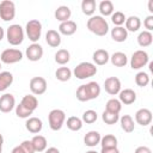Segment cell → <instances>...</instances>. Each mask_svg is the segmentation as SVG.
<instances>
[{"instance_id": "1", "label": "cell", "mask_w": 153, "mask_h": 153, "mask_svg": "<svg viewBox=\"0 0 153 153\" xmlns=\"http://www.w3.org/2000/svg\"><path fill=\"white\" fill-rule=\"evenodd\" d=\"M87 29L96 36H105L109 32V24L102 16H92L87 20Z\"/></svg>"}, {"instance_id": "2", "label": "cell", "mask_w": 153, "mask_h": 153, "mask_svg": "<svg viewBox=\"0 0 153 153\" xmlns=\"http://www.w3.org/2000/svg\"><path fill=\"white\" fill-rule=\"evenodd\" d=\"M7 42L12 45H19L24 41V30L19 24H12L6 30Z\"/></svg>"}, {"instance_id": "3", "label": "cell", "mask_w": 153, "mask_h": 153, "mask_svg": "<svg viewBox=\"0 0 153 153\" xmlns=\"http://www.w3.org/2000/svg\"><path fill=\"white\" fill-rule=\"evenodd\" d=\"M96 73H97V67H96V65L92 63V62H87V61L79 63V65L74 68V71H73L74 76H76V78L80 79V80L91 78V76H93Z\"/></svg>"}, {"instance_id": "4", "label": "cell", "mask_w": 153, "mask_h": 153, "mask_svg": "<svg viewBox=\"0 0 153 153\" xmlns=\"http://www.w3.org/2000/svg\"><path fill=\"white\" fill-rule=\"evenodd\" d=\"M66 120V114L61 109H53L48 115V122L51 130L57 131L62 128Z\"/></svg>"}, {"instance_id": "5", "label": "cell", "mask_w": 153, "mask_h": 153, "mask_svg": "<svg viewBox=\"0 0 153 153\" xmlns=\"http://www.w3.org/2000/svg\"><path fill=\"white\" fill-rule=\"evenodd\" d=\"M25 32L27 38L32 42V43H37L38 39L41 38L42 35V24L38 19H31L26 23L25 26Z\"/></svg>"}, {"instance_id": "6", "label": "cell", "mask_w": 153, "mask_h": 153, "mask_svg": "<svg viewBox=\"0 0 153 153\" xmlns=\"http://www.w3.org/2000/svg\"><path fill=\"white\" fill-rule=\"evenodd\" d=\"M22 59H23V53L16 48L5 49L0 55V61L2 63H6V65L17 63V62L22 61Z\"/></svg>"}, {"instance_id": "7", "label": "cell", "mask_w": 153, "mask_h": 153, "mask_svg": "<svg viewBox=\"0 0 153 153\" xmlns=\"http://www.w3.org/2000/svg\"><path fill=\"white\" fill-rule=\"evenodd\" d=\"M16 17V5L11 0H4L0 2V18L4 22L13 20Z\"/></svg>"}, {"instance_id": "8", "label": "cell", "mask_w": 153, "mask_h": 153, "mask_svg": "<svg viewBox=\"0 0 153 153\" xmlns=\"http://www.w3.org/2000/svg\"><path fill=\"white\" fill-rule=\"evenodd\" d=\"M149 61L148 54L145 50H136L133 53L131 59H130V67L133 69H140L145 67Z\"/></svg>"}, {"instance_id": "9", "label": "cell", "mask_w": 153, "mask_h": 153, "mask_svg": "<svg viewBox=\"0 0 153 153\" xmlns=\"http://www.w3.org/2000/svg\"><path fill=\"white\" fill-rule=\"evenodd\" d=\"M30 90L35 96L43 94L47 91V80L42 76H33L30 80Z\"/></svg>"}, {"instance_id": "10", "label": "cell", "mask_w": 153, "mask_h": 153, "mask_svg": "<svg viewBox=\"0 0 153 153\" xmlns=\"http://www.w3.org/2000/svg\"><path fill=\"white\" fill-rule=\"evenodd\" d=\"M25 54H26V57H27L29 61L36 62V61H39L42 59V56H43V48L38 43H32V44H30L26 48Z\"/></svg>"}, {"instance_id": "11", "label": "cell", "mask_w": 153, "mask_h": 153, "mask_svg": "<svg viewBox=\"0 0 153 153\" xmlns=\"http://www.w3.org/2000/svg\"><path fill=\"white\" fill-rule=\"evenodd\" d=\"M104 90L111 94V96H116L120 93L121 91V81L117 76H109L105 79L104 81Z\"/></svg>"}, {"instance_id": "12", "label": "cell", "mask_w": 153, "mask_h": 153, "mask_svg": "<svg viewBox=\"0 0 153 153\" xmlns=\"http://www.w3.org/2000/svg\"><path fill=\"white\" fill-rule=\"evenodd\" d=\"M16 106L14 96L11 93H5L0 97V111L4 114L11 112Z\"/></svg>"}, {"instance_id": "13", "label": "cell", "mask_w": 153, "mask_h": 153, "mask_svg": "<svg viewBox=\"0 0 153 153\" xmlns=\"http://www.w3.org/2000/svg\"><path fill=\"white\" fill-rule=\"evenodd\" d=\"M135 121H136L137 124H140L142 127L151 124V122H152V112H151V110L146 109V108L139 109L135 112Z\"/></svg>"}, {"instance_id": "14", "label": "cell", "mask_w": 153, "mask_h": 153, "mask_svg": "<svg viewBox=\"0 0 153 153\" xmlns=\"http://www.w3.org/2000/svg\"><path fill=\"white\" fill-rule=\"evenodd\" d=\"M118 97H120L118 100L121 102V104H124V105H130L136 100V93L131 88L121 90L118 93Z\"/></svg>"}, {"instance_id": "15", "label": "cell", "mask_w": 153, "mask_h": 153, "mask_svg": "<svg viewBox=\"0 0 153 153\" xmlns=\"http://www.w3.org/2000/svg\"><path fill=\"white\" fill-rule=\"evenodd\" d=\"M78 29V25L73 20H67V22H63L59 25V33L60 35H65V36H72L75 33Z\"/></svg>"}, {"instance_id": "16", "label": "cell", "mask_w": 153, "mask_h": 153, "mask_svg": "<svg viewBox=\"0 0 153 153\" xmlns=\"http://www.w3.org/2000/svg\"><path fill=\"white\" fill-rule=\"evenodd\" d=\"M25 128L32 134H38L43 128V123L38 117H29L25 122Z\"/></svg>"}, {"instance_id": "17", "label": "cell", "mask_w": 153, "mask_h": 153, "mask_svg": "<svg viewBox=\"0 0 153 153\" xmlns=\"http://www.w3.org/2000/svg\"><path fill=\"white\" fill-rule=\"evenodd\" d=\"M92 59H93V62L98 66H104L109 62L110 60V55L108 53V50L105 49H97L93 55H92Z\"/></svg>"}, {"instance_id": "18", "label": "cell", "mask_w": 153, "mask_h": 153, "mask_svg": "<svg viewBox=\"0 0 153 153\" xmlns=\"http://www.w3.org/2000/svg\"><path fill=\"white\" fill-rule=\"evenodd\" d=\"M54 16H55V19H57L59 22L63 23V22H67L69 20L71 16H72V11L68 6H65V5H61L59 6L55 12H54Z\"/></svg>"}, {"instance_id": "19", "label": "cell", "mask_w": 153, "mask_h": 153, "mask_svg": "<svg viewBox=\"0 0 153 153\" xmlns=\"http://www.w3.org/2000/svg\"><path fill=\"white\" fill-rule=\"evenodd\" d=\"M45 42L51 48H57L61 44V35L56 30H48L45 33Z\"/></svg>"}, {"instance_id": "20", "label": "cell", "mask_w": 153, "mask_h": 153, "mask_svg": "<svg viewBox=\"0 0 153 153\" xmlns=\"http://www.w3.org/2000/svg\"><path fill=\"white\" fill-rule=\"evenodd\" d=\"M126 30L130 31V32H136L139 31V29L141 27V19L137 16H130L128 18H126Z\"/></svg>"}, {"instance_id": "21", "label": "cell", "mask_w": 153, "mask_h": 153, "mask_svg": "<svg viewBox=\"0 0 153 153\" xmlns=\"http://www.w3.org/2000/svg\"><path fill=\"white\" fill-rule=\"evenodd\" d=\"M111 38L115 42H124L128 38V31L123 27V26H115L114 29H111Z\"/></svg>"}, {"instance_id": "22", "label": "cell", "mask_w": 153, "mask_h": 153, "mask_svg": "<svg viewBox=\"0 0 153 153\" xmlns=\"http://www.w3.org/2000/svg\"><path fill=\"white\" fill-rule=\"evenodd\" d=\"M20 104H22L23 106H25L27 110L32 111V112L38 108V100H37L36 96H33V94H25V96L22 98Z\"/></svg>"}, {"instance_id": "23", "label": "cell", "mask_w": 153, "mask_h": 153, "mask_svg": "<svg viewBox=\"0 0 153 153\" xmlns=\"http://www.w3.org/2000/svg\"><path fill=\"white\" fill-rule=\"evenodd\" d=\"M100 134L96 130H91L88 131L85 136H84V143L88 147H96L99 142H100Z\"/></svg>"}, {"instance_id": "24", "label": "cell", "mask_w": 153, "mask_h": 153, "mask_svg": "<svg viewBox=\"0 0 153 153\" xmlns=\"http://www.w3.org/2000/svg\"><path fill=\"white\" fill-rule=\"evenodd\" d=\"M110 61L115 67H124L128 63V57L122 51H116L110 56Z\"/></svg>"}, {"instance_id": "25", "label": "cell", "mask_w": 153, "mask_h": 153, "mask_svg": "<svg viewBox=\"0 0 153 153\" xmlns=\"http://www.w3.org/2000/svg\"><path fill=\"white\" fill-rule=\"evenodd\" d=\"M120 123H121V128L122 130H124L126 133H131L135 129V124H134V120L130 115H123L122 117H120Z\"/></svg>"}, {"instance_id": "26", "label": "cell", "mask_w": 153, "mask_h": 153, "mask_svg": "<svg viewBox=\"0 0 153 153\" xmlns=\"http://www.w3.org/2000/svg\"><path fill=\"white\" fill-rule=\"evenodd\" d=\"M13 82V74L11 72H0V92L7 90Z\"/></svg>"}, {"instance_id": "27", "label": "cell", "mask_w": 153, "mask_h": 153, "mask_svg": "<svg viewBox=\"0 0 153 153\" xmlns=\"http://www.w3.org/2000/svg\"><path fill=\"white\" fill-rule=\"evenodd\" d=\"M31 142H32V146L35 148V152H43L47 149L48 142L43 135H35L31 139Z\"/></svg>"}, {"instance_id": "28", "label": "cell", "mask_w": 153, "mask_h": 153, "mask_svg": "<svg viewBox=\"0 0 153 153\" xmlns=\"http://www.w3.org/2000/svg\"><path fill=\"white\" fill-rule=\"evenodd\" d=\"M152 42H153V35L149 31L145 30V31H141L139 33V36H137V43H139L140 47H142V48L149 47L152 44Z\"/></svg>"}, {"instance_id": "29", "label": "cell", "mask_w": 153, "mask_h": 153, "mask_svg": "<svg viewBox=\"0 0 153 153\" xmlns=\"http://www.w3.org/2000/svg\"><path fill=\"white\" fill-rule=\"evenodd\" d=\"M85 86H86V91H87L90 100L91 99H96L100 94V86H99V84L97 81H90V82L85 84Z\"/></svg>"}, {"instance_id": "30", "label": "cell", "mask_w": 153, "mask_h": 153, "mask_svg": "<svg viewBox=\"0 0 153 153\" xmlns=\"http://www.w3.org/2000/svg\"><path fill=\"white\" fill-rule=\"evenodd\" d=\"M98 10L102 14V17H108V16H111L114 13V4L110 1V0H103L99 2V6H98Z\"/></svg>"}, {"instance_id": "31", "label": "cell", "mask_w": 153, "mask_h": 153, "mask_svg": "<svg viewBox=\"0 0 153 153\" xmlns=\"http://www.w3.org/2000/svg\"><path fill=\"white\" fill-rule=\"evenodd\" d=\"M99 143L102 145V148H114L117 147V137L112 134H106L100 137Z\"/></svg>"}, {"instance_id": "32", "label": "cell", "mask_w": 153, "mask_h": 153, "mask_svg": "<svg viewBox=\"0 0 153 153\" xmlns=\"http://www.w3.org/2000/svg\"><path fill=\"white\" fill-rule=\"evenodd\" d=\"M71 60V54L67 49H59L56 53H55V62L59 63V65H66Z\"/></svg>"}, {"instance_id": "33", "label": "cell", "mask_w": 153, "mask_h": 153, "mask_svg": "<svg viewBox=\"0 0 153 153\" xmlns=\"http://www.w3.org/2000/svg\"><path fill=\"white\" fill-rule=\"evenodd\" d=\"M96 1L94 0H82L81 2V11L86 16H93L96 12Z\"/></svg>"}, {"instance_id": "34", "label": "cell", "mask_w": 153, "mask_h": 153, "mask_svg": "<svg viewBox=\"0 0 153 153\" xmlns=\"http://www.w3.org/2000/svg\"><path fill=\"white\" fill-rule=\"evenodd\" d=\"M71 76H72V71L68 67H60L55 72V78L62 82L68 81L71 79Z\"/></svg>"}, {"instance_id": "35", "label": "cell", "mask_w": 153, "mask_h": 153, "mask_svg": "<svg viewBox=\"0 0 153 153\" xmlns=\"http://www.w3.org/2000/svg\"><path fill=\"white\" fill-rule=\"evenodd\" d=\"M67 128L72 131H78L82 128V121L81 118L76 117V116H71L67 118Z\"/></svg>"}, {"instance_id": "36", "label": "cell", "mask_w": 153, "mask_h": 153, "mask_svg": "<svg viewBox=\"0 0 153 153\" xmlns=\"http://www.w3.org/2000/svg\"><path fill=\"white\" fill-rule=\"evenodd\" d=\"M122 109V104L118 99L116 98H111L106 102V105H105V110L106 111H110V112H114V114H120Z\"/></svg>"}, {"instance_id": "37", "label": "cell", "mask_w": 153, "mask_h": 153, "mask_svg": "<svg viewBox=\"0 0 153 153\" xmlns=\"http://www.w3.org/2000/svg\"><path fill=\"white\" fill-rule=\"evenodd\" d=\"M135 84L140 87H145L149 84V75L146 72H139L135 75Z\"/></svg>"}, {"instance_id": "38", "label": "cell", "mask_w": 153, "mask_h": 153, "mask_svg": "<svg viewBox=\"0 0 153 153\" xmlns=\"http://www.w3.org/2000/svg\"><path fill=\"white\" fill-rule=\"evenodd\" d=\"M102 120H103L106 124H115V123L120 120V115L104 110V111H103V115H102Z\"/></svg>"}, {"instance_id": "39", "label": "cell", "mask_w": 153, "mask_h": 153, "mask_svg": "<svg viewBox=\"0 0 153 153\" xmlns=\"http://www.w3.org/2000/svg\"><path fill=\"white\" fill-rule=\"evenodd\" d=\"M97 118H98V115H97V112L94 110H86L82 114L81 121L87 123V124H92V123H94L97 121Z\"/></svg>"}, {"instance_id": "40", "label": "cell", "mask_w": 153, "mask_h": 153, "mask_svg": "<svg viewBox=\"0 0 153 153\" xmlns=\"http://www.w3.org/2000/svg\"><path fill=\"white\" fill-rule=\"evenodd\" d=\"M111 22L114 23L115 26H122L126 22V16L121 11H116L111 14Z\"/></svg>"}, {"instance_id": "41", "label": "cell", "mask_w": 153, "mask_h": 153, "mask_svg": "<svg viewBox=\"0 0 153 153\" xmlns=\"http://www.w3.org/2000/svg\"><path fill=\"white\" fill-rule=\"evenodd\" d=\"M16 115L19 118H29L32 115V111L27 110L25 106H23L20 103L18 105H16Z\"/></svg>"}, {"instance_id": "42", "label": "cell", "mask_w": 153, "mask_h": 153, "mask_svg": "<svg viewBox=\"0 0 153 153\" xmlns=\"http://www.w3.org/2000/svg\"><path fill=\"white\" fill-rule=\"evenodd\" d=\"M76 99L80 100V102H87V100H90L85 85H80L78 87V90H76Z\"/></svg>"}, {"instance_id": "43", "label": "cell", "mask_w": 153, "mask_h": 153, "mask_svg": "<svg viewBox=\"0 0 153 153\" xmlns=\"http://www.w3.org/2000/svg\"><path fill=\"white\" fill-rule=\"evenodd\" d=\"M20 149L23 151V153H35V148L32 146L31 140H24L20 145H19Z\"/></svg>"}, {"instance_id": "44", "label": "cell", "mask_w": 153, "mask_h": 153, "mask_svg": "<svg viewBox=\"0 0 153 153\" xmlns=\"http://www.w3.org/2000/svg\"><path fill=\"white\" fill-rule=\"evenodd\" d=\"M143 25H145V27L147 29V31H152L153 30V16L151 14V16H147L146 18H145V20H143Z\"/></svg>"}, {"instance_id": "45", "label": "cell", "mask_w": 153, "mask_h": 153, "mask_svg": "<svg viewBox=\"0 0 153 153\" xmlns=\"http://www.w3.org/2000/svg\"><path fill=\"white\" fill-rule=\"evenodd\" d=\"M134 153H152V151H151V148L147 147V146H139V147L135 149Z\"/></svg>"}, {"instance_id": "46", "label": "cell", "mask_w": 153, "mask_h": 153, "mask_svg": "<svg viewBox=\"0 0 153 153\" xmlns=\"http://www.w3.org/2000/svg\"><path fill=\"white\" fill-rule=\"evenodd\" d=\"M99 153H120V151H118L117 147H114V148H102Z\"/></svg>"}, {"instance_id": "47", "label": "cell", "mask_w": 153, "mask_h": 153, "mask_svg": "<svg viewBox=\"0 0 153 153\" xmlns=\"http://www.w3.org/2000/svg\"><path fill=\"white\" fill-rule=\"evenodd\" d=\"M45 153H60V151L56 147H49L45 149Z\"/></svg>"}, {"instance_id": "48", "label": "cell", "mask_w": 153, "mask_h": 153, "mask_svg": "<svg viewBox=\"0 0 153 153\" xmlns=\"http://www.w3.org/2000/svg\"><path fill=\"white\" fill-rule=\"evenodd\" d=\"M11 153H23V151L20 149V147L19 146H16L13 149H12V152Z\"/></svg>"}, {"instance_id": "49", "label": "cell", "mask_w": 153, "mask_h": 153, "mask_svg": "<svg viewBox=\"0 0 153 153\" xmlns=\"http://www.w3.org/2000/svg\"><path fill=\"white\" fill-rule=\"evenodd\" d=\"M148 11L151 13H153V0H149L148 1Z\"/></svg>"}, {"instance_id": "50", "label": "cell", "mask_w": 153, "mask_h": 153, "mask_svg": "<svg viewBox=\"0 0 153 153\" xmlns=\"http://www.w3.org/2000/svg\"><path fill=\"white\" fill-rule=\"evenodd\" d=\"M4 36H5V31H4V27H2V26H0V42L2 41Z\"/></svg>"}, {"instance_id": "51", "label": "cell", "mask_w": 153, "mask_h": 153, "mask_svg": "<svg viewBox=\"0 0 153 153\" xmlns=\"http://www.w3.org/2000/svg\"><path fill=\"white\" fill-rule=\"evenodd\" d=\"M2 143H4V136H2V134L0 133V146L2 147Z\"/></svg>"}, {"instance_id": "52", "label": "cell", "mask_w": 153, "mask_h": 153, "mask_svg": "<svg viewBox=\"0 0 153 153\" xmlns=\"http://www.w3.org/2000/svg\"><path fill=\"white\" fill-rule=\"evenodd\" d=\"M86 153H98L97 151H93V149H90V151H87Z\"/></svg>"}, {"instance_id": "53", "label": "cell", "mask_w": 153, "mask_h": 153, "mask_svg": "<svg viewBox=\"0 0 153 153\" xmlns=\"http://www.w3.org/2000/svg\"><path fill=\"white\" fill-rule=\"evenodd\" d=\"M1 152H2V147L0 146V153H1Z\"/></svg>"}, {"instance_id": "54", "label": "cell", "mask_w": 153, "mask_h": 153, "mask_svg": "<svg viewBox=\"0 0 153 153\" xmlns=\"http://www.w3.org/2000/svg\"><path fill=\"white\" fill-rule=\"evenodd\" d=\"M0 69H1V61H0Z\"/></svg>"}]
</instances>
